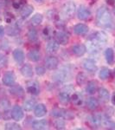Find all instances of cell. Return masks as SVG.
<instances>
[{
  "label": "cell",
  "mask_w": 115,
  "mask_h": 130,
  "mask_svg": "<svg viewBox=\"0 0 115 130\" xmlns=\"http://www.w3.org/2000/svg\"><path fill=\"white\" fill-rule=\"evenodd\" d=\"M107 35L103 31H97L90 36L88 39L87 49L91 54H97L101 50V48L107 43Z\"/></svg>",
  "instance_id": "cell-1"
},
{
  "label": "cell",
  "mask_w": 115,
  "mask_h": 130,
  "mask_svg": "<svg viewBox=\"0 0 115 130\" xmlns=\"http://www.w3.org/2000/svg\"><path fill=\"white\" fill-rule=\"evenodd\" d=\"M96 24L102 29H112L114 20L110 10L106 6H100L96 12Z\"/></svg>",
  "instance_id": "cell-2"
},
{
  "label": "cell",
  "mask_w": 115,
  "mask_h": 130,
  "mask_svg": "<svg viewBox=\"0 0 115 130\" xmlns=\"http://www.w3.org/2000/svg\"><path fill=\"white\" fill-rule=\"evenodd\" d=\"M75 9H76V5L73 1L67 2L63 7L62 8V14L64 18H71L74 16Z\"/></svg>",
  "instance_id": "cell-3"
},
{
  "label": "cell",
  "mask_w": 115,
  "mask_h": 130,
  "mask_svg": "<svg viewBox=\"0 0 115 130\" xmlns=\"http://www.w3.org/2000/svg\"><path fill=\"white\" fill-rule=\"evenodd\" d=\"M52 77H53L54 81L59 82V83H63V82L68 81L71 77L70 71L68 70H66V69H62V70L56 71Z\"/></svg>",
  "instance_id": "cell-4"
},
{
  "label": "cell",
  "mask_w": 115,
  "mask_h": 130,
  "mask_svg": "<svg viewBox=\"0 0 115 130\" xmlns=\"http://www.w3.org/2000/svg\"><path fill=\"white\" fill-rule=\"evenodd\" d=\"M26 90L29 94L32 95H38L40 94V85L36 81L30 80L26 82Z\"/></svg>",
  "instance_id": "cell-5"
},
{
  "label": "cell",
  "mask_w": 115,
  "mask_h": 130,
  "mask_svg": "<svg viewBox=\"0 0 115 130\" xmlns=\"http://www.w3.org/2000/svg\"><path fill=\"white\" fill-rule=\"evenodd\" d=\"M16 81V75L13 71H7L3 75L2 82L7 87H12Z\"/></svg>",
  "instance_id": "cell-6"
},
{
  "label": "cell",
  "mask_w": 115,
  "mask_h": 130,
  "mask_svg": "<svg viewBox=\"0 0 115 130\" xmlns=\"http://www.w3.org/2000/svg\"><path fill=\"white\" fill-rule=\"evenodd\" d=\"M52 115L56 118H63L67 120H71L74 117L73 114L69 111L65 109H57V108L52 110Z\"/></svg>",
  "instance_id": "cell-7"
},
{
  "label": "cell",
  "mask_w": 115,
  "mask_h": 130,
  "mask_svg": "<svg viewBox=\"0 0 115 130\" xmlns=\"http://www.w3.org/2000/svg\"><path fill=\"white\" fill-rule=\"evenodd\" d=\"M91 15H92L91 10L84 5H81L79 7L78 10H77V18L80 20L82 21L87 20L91 17Z\"/></svg>",
  "instance_id": "cell-8"
},
{
  "label": "cell",
  "mask_w": 115,
  "mask_h": 130,
  "mask_svg": "<svg viewBox=\"0 0 115 130\" xmlns=\"http://www.w3.org/2000/svg\"><path fill=\"white\" fill-rule=\"evenodd\" d=\"M10 115H11V118L15 121H20L23 120V118L24 116V110H23V108L20 106L15 105L12 108Z\"/></svg>",
  "instance_id": "cell-9"
},
{
  "label": "cell",
  "mask_w": 115,
  "mask_h": 130,
  "mask_svg": "<svg viewBox=\"0 0 115 130\" xmlns=\"http://www.w3.org/2000/svg\"><path fill=\"white\" fill-rule=\"evenodd\" d=\"M44 63H45L46 69H48V70H55L58 67V65H59V60H58V58L55 57V56H48L45 59Z\"/></svg>",
  "instance_id": "cell-10"
},
{
  "label": "cell",
  "mask_w": 115,
  "mask_h": 130,
  "mask_svg": "<svg viewBox=\"0 0 115 130\" xmlns=\"http://www.w3.org/2000/svg\"><path fill=\"white\" fill-rule=\"evenodd\" d=\"M60 49V43L57 40L55 39H50L46 44V51L49 54H55Z\"/></svg>",
  "instance_id": "cell-11"
},
{
  "label": "cell",
  "mask_w": 115,
  "mask_h": 130,
  "mask_svg": "<svg viewBox=\"0 0 115 130\" xmlns=\"http://www.w3.org/2000/svg\"><path fill=\"white\" fill-rule=\"evenodd\" d=\"M82 66L89 73H94L97 70V65H96L95 61L91 59V58H87V59H85L83 61Z\"/></svg>",
  "instance_id": "cell-12"
},
{
  "label": "cell",
  "mask_w": 115,
  "mask_h": 130,
  "mask_svg": "<svg viewBox=\"0 0 115 130\" xmlns=\"http://www.w3.org/2000/svg\"><path fill=\"white\" fill-rule=\"evenodd\" d=\"M55 37L58 43L62 45H67L69 42V36L65 31L61 30L55 33Z\"/></svg>",
  "instance_id": "cell-13"
},
{
  "label": "cell",
  "mask_w": 115,
  "mask_h": 130,
  "mask_svg": "<svg viewBox=\"0 0 115 130\" xmlns=\"http://www.w3.org/2000/svg\"><path fill=\"white\" fill-rule=\"evenodd\" d=\"M87 47L86 45L82 44V43H79V44H74L72 47V52L74 56H82L85 55V53L87 52Z\"/></svg>",
  "instance_id": "cell-14"
},
{
  "label": "cell",
  "mask_w": 115,
  "mask_h": 130,
  "mask_svg": "<svg viewBox=\"0 0 115 130\" xmlns=\"http://www.w3.org/2000/svg\"><path fill=\"white\" fill-rule=\"evenodd\" d=\"M90 125L93 127H98L102 123V115L100 114H93L88 118Z\"/></svg>",
  "instance_id": "cell-15"
},
{
  "label": "cell",
  "mask_w": 115,
  "mask_h": 130,
  "mask_svg": "<svg viewBox=\"0 0 115 130\" xmlns=\"http://www.w3.org/2000/svg\"><path fill=\"white\" fill-rule=\"evenodd\" d=\"M12 56H13V58L16 61V63L18 64L24 63L25 60V55L24 50H22L21 49H16L15 50H13Z\"/></svg>",
  "instance_id": "cell-16"
},
{
  "label": "cell",
  "mask_w": 115,
  "mask_h": 130,
  "mask_svg": "<svg viewBox=\"0 0 115 130\" xmlns=\"http://www.w3.org/2000/svg\"><path fill=\"white\" fill-rule=\"evenodd\" d=\"M89 28L87 25L84 24H78L74 25V32L78 36H85L88 33Z\"/></svg>",
  "instance_id": "cell-17"
},
{
  "label": "cell",
  "mask_w": 115,
  "mask_h": 130,
  "mask_svg": "<svg viewBox=\"0 0 115 130\" xmlns=\"http://www.w3.org/2000/svg\"><path fill=\"white\" fill-rule=\"evenodd\" d=\"M20 71H21V74L24 75V77H26V78H31L33 76V74H34L33 68L29 63H25L23 65Z\"/></svg>",
  "instance_id": "cell-18"
},
{
  "label": "cell",
  "mask_w": 115,
  "mask_h": 130,
  "mask_svg": "<svg viewBox=\"0 0 115 130\" xmlns=\"http://www.w3.org/2000/svg\"><path fill=\"white\" fill-rule=\"evenodd\" d=\"M34 11V7H33L31 5H25L24 7L21 9L20 11V16L23 19H25L27 18L29 16H30L31 14Z\"/></svg>",
  "instance_id": "cell-19"
},
{
  "label": "cell",
  "mask_w": 115,
  "mask_h": 130,
  "mask_svg": "<svg viewBox=\"0 0 115 130\" xmlns=\"http://www.w3.org/2000/svg\"><path fill=\"white\" fill-rule=\"evenodd\" d=\"M47 114V108L43 103L41 104H37L36 106L35 107V109H34V115L36 117H41L44 116V115Z\"/></svg>",
  "instance_id": "cell-20"
},
{
  "label": "cell",
  "mask_w": 115,
  "mask_h": 130,
  "mask_svg": "<svg viewBox=\"0 0 115 130\" xmlns=\"http://www.w3.org/2000/svg\"><path fill=\"white\" fill-rule=\"evenodd\" d=\"M49 126L47 120L43 119V120H38V121H35L32 123V128L33 129H36V130H43L46 129Z\"/></svg>",
  "instance_id": "cell-21"
},
{
  "label": "cell",
  "mask_w": 115,
  "mask_h": 130,
  "mask_svg": "<svg viewBox=\"0 0 115 130\" xmlns=\"http://www.w3.org/2000/svg\"><path fill=\"white\" fill-rule=\"evenodd\" d=\"M58 100H59L60 103L62 105H68L71 102V95L68 92H60L58 95Z\"/></svg>",
  "instance_id": "cell-22"
},
{
  "label": "cell",
  "mask_w": 115,
  "mask_h": 130,
  "mask_svg": "<svg viewBox=\"0 0 115 130\" xmlns=\"http://www.w3.org/2000/svg\"><path fill=\"white\" fill-rule=\"evenodd\" d=\"M105 58L106 61L108 64L112 65L114 63L115 61V55H114V50L112 48H107L105 50Z\"/></svg>",
  "instance_id": "cell-23"
},
{
  "label": "cell",
  "mask_w": 115,
  "mask_h": 130,
  "mask_svg": "<svg viewBox=\"0 0 115 130\" xmlns=\"http://www.w3.org/2000/svg\"><path fill=\"white\" fill-rule=\"evenodd\" d=\"M98 89V83L96 81H90L88 82L87 85V88H86V92H87L88 95H94L97 91Z\"/></svg>",
  "instance_id": "cell-24"
},
{
  "label": "cell",
  "mask_w": 115,
  "mask_h": 130,
  "mask_svg": "<svg viewBox=\"0 0 115 130\" xmlns=\"http://www.w3.org/2000/svg\"><path fill=\"white\" fill-rule=\"evenodd\" d=\"M10 92L11 95H15L16 97H24V90L19 85H16V86L13 85L11 89H10Z\"/></svg>",
  "instance_id": "cell-25"
},
{
  "label": "cell",
  "mask_w": 115,
  "mask_h": 130,
  "mask_svg": "<svg viewBox=\"0 0 115 130\" xmlns=\"http://www.w3.org/2000/svg\"><path fill=\"white\" fill-rule=\"evenodd\" d=\"M99 98L103 102H107L110 100V93L106 88H100L99 89Z\"/></svg>",
  "instance_id": "cell-26"
},
{
  "label": "cell",
  "mask_w": 115,
  "mask_h": 130,
  "mask_svg": "<svg viewBox=\"0 0 115 130\" xmlns=\"http://www.w3.org/2000/svg\"><path fill=\"white\" fill-rule=\"evenodd\" d=\"M28 57L30 61H32V62H36L40 60L41 54H40V52H39V50H35V49L31 50L28 54Z\"/></svg>",
  "instance_id": "cell-27"
},
{
  "label": "cell",
  "mask_w": 115,
  "mask_h": 130,
  "mask_svg": "<svg viewBox=\"0 0 115 130\" xmlns=\"http://www.w3.org/2000/svg\"><path fill=\"white\" fill-rule=\"evenodd\" d=\"M35 106H36V102L34 99H28L24 102V109L27 112L33 110Z\"/></svg>",
  "instance_id": "cell-28"
},
{
  "label": "cell",
  "mask_w": 115,
  "mask_h": 130,
  "mask_svg": "<svg viewBox=\"0 0 115 130\" xmlns=\"http://www.w3.org/2000/svg\"><path fill=\"white\" fill-rule=\"evenodd\" d=\"M87 107L90 110H95L99 107V102L94 97H89L87 100Z\"/></svg>",
  "instance_id": "cell-29"
},
{
  "label": "cell",
  "mask_w": 115,
  "mask_h": 130,
  "mask_svg": "<svg viewBox=\"0 0 115 130\" xmlns=\"http://www.w3.org/2000/svg\"><path fill=\"white\" fill-rule=\"evenodd\" d=\"M71 101L75 106H81L83 103V96L80 93H74L71 96Z\"/></svg>",
  "instance_id": "cell-30"
},
{
  "label": "cell",
  "mask_w": 115,
  "mask_h": 130,
  "mask_svg": "<svg viewBox=\"0 0 115 130\" xmlns=\"http://www.w3.org/2000/svg\"><path fill=\"white\" fill-rule=\"evenodd\" d=\"M101 125H103L104 127H106V128H110V129H114L115 128V123L112 122V121L110 119V117L106 116V115L102 117Z\"/></svg>",
  "instance_id": "cell-31"
},
{
  "label": "cell",
  "mask_w": 115,
  "mask_h": 130,
  "mask_svg": "<svg viewBox=\"0 0 115 130\" xmlns=\"http://www.w3.org/2000/svg\"><path fill=\"white\" fill-rule=\"evenodd\" d=\"M110 75H111V70L108 68H106V67H103V68L100 70L99 77L100 80H102V81L107 80Z\"/></svg>",
  "instance_id": "cell-32"
},
{
  "label": "cell",
  "mask_w": 115,
  "mask_h": 130,
  "mask_svg": "<svg viewBox=\"0 0 115 130\" xmlns=\"http://www.w3.org/2000/svg\"><path fill=\"white\" fill-rule=\"evenodd\" d=\"M27 37H28V39L32 43H35L38 40V33H37L36 30H35L34 28L30 29L28 30V33H27Z\"/></svg>",
  "instance_id": "cell-33"
},
{
  "label": "cell",
  "mask_w": 115,
  "mask_h": 130,
  "mask_svg": "<svg viewBox=\"0 0 115 130\" xmlns=\"http://www.w3.org/2000/svg\"><path fill=\"white\" fill-rule=\"evenodd\" d=\"M43 20V16L40 13H36L32 17V18L30 19V23L33 26H38L41 24V23Z\"/></svg>",
  "instance_id": "cell-34"
},
{
  "label": "cell",
  "mask_w": 115,
  "mask_h": 130,
  "mask_svg": "<svg viewBox=\"0 0 115 130\" xmlns=\"http://www.w3.org/2000/svg\"><path fill=\"white\" fill-rule=\"evenodd\" d=\"M54 35V30L53 28L50 26H46L44 29L43 30V37H44L45 39H49L53 37Z\"/></svg>",
  "instance_id": "cell-35"
},
{
  "label": "cell",
  "mask_w": 115,
  "mask_h": 130,
  "mask_svg": "<svg viewBox=\"0 0 115 130\" xmlns=\"http://www.w3.org/2000/svg\"><path fill=\"white\" fill-rule=\"evenodd\" d=\"M87 82V75L84 72H80L76 75V83L79 86L84 85Z\"/></svg>",
  "instance_id": "cell-36"
},
{
  "label": "cell",
  "mask_w": 115,
  "mask_h": 130,
  "mask_svg": "<svg viewBox=\"0 0 115 130\" xmlns=\"http://www.w3.org/2000/svg\"><path fill=\"white\" fill-rule=\"evenodd\" d=\"M26 5V0H12V6L15 10H20Z\"/></svg>",
  "instance_id": "cell-37"
},
{
  "label": "cell",
  "mask_w": 115,
  "mask_h": 130,
  "mask_svg": "<svg viewBox=\"0 0 115 130\" xmlns=\"http://www.w3.org/2000/svg\"><path fill=\"white\" fill-rule=\"evenodd\" d=\"M54 126L56 129H64L66 126L65 121L63 120V118H58L57 120H55Z\"/></svg>",
  "instance_id": "cell-38"
},
{
  "label": "cell",
  "mask_w": 115,
  "mask_h": 130,
  "mask_svg": "<svg viewBox=\"0 0 115 130\" xmlns=\"http://www.w3.org/2000/svg\"><path fill=\"white\" fill-rule=\"evenodd\" d=\"M5 128L8 130H16V129H22L21 126L16 122H7L5 125Z\"/></svg>",
  "instance_id": "cell-39"
},
{
  "label": "cell",
  "mask_w": 115,
  "mask_h": 130,
  "mask_svg": "<svg viewBox=\"0 0 115 130\" xmlns=\"http://www.w3.org/2000/svg\"><path fill=\"white\" fill-rule=\"evenodd\" d=\"M4 18H5V23H7V24H12V23L15 21V17H14L13 14L10 11L5 12V16H4Z\"/></svg>",
  "instance_id": "cell-40"
},
{
  "label": "cell",
  "mask_w": 115,
  "mask_h": 130,
  "mask_svg": "<svg viewBox=\"0 0 115 130\" xmlns=\"http://www.w3.org/2000/svg\"><path fill=\"white\" fill-rule=\"evenodd\" d=\"M0 108H3L4 110H8L10 108V102L8 100H2L0 102Z\"/></svg>",
  "instance_id": "cell-41"
},
{
  "label": "cell",
  "mask_w": 115,
  "mask_h": 130,
  "mask_svg": "<svg viewBox=\"0 0 115 130\" xmlns=\"http://www.w3.org/2000/svg\"><path fill=\"white\" fill-rule=\"evenodd\" d=\"M35 73L38 75L42 76V75H43L46 73V69L43 66H37L35 68Z\"/></svg>",
  "instance_id": "cell-42"
},
{
  "label": "cell",
  "mask_w": 115,
  "mask_h": 130,
  "mask_svg": "<svg viewBox=\"0 0 115 130\" xmlns=\"http://www.w3.org/2000/svg\"><path fill=\"white\" fill-rule=\"evenodd\" d=\"M7 63V58L4 55L0 54V66H5Z\"/></svg>",
  "instance_id": "cell-43"
},
{
  "label": "cell",
  "mask_w": 115,
  "mask_h": 130,
  "mask_svg": "<svg viewBox=\"0 0 115 130\" xmlns=\"http://www.w3.org/2000/svg\"><path fill=\"white\" fill-rule=\"evenodd\" d=\"M5 28H4V26L0 25V39H2L4 37H5Z\"/></svg>",
  "instance_id": "cell-44"
},
{
  "label": "cell",
  "mask_w": 115,
  "mask_h": 130,
  "mask_svg": "<svg viewBox=\"0 0 115 130\" xmlns=\"http://www.w3.org/2000/svg\"><path fill=\"white\" fill-rule=\"evenodd\" d=\"M106 3L110 5H113L115 4V0H106Z\"/></svg>",
  "instance_id": "cell-45"
},
{
  "label": "cell",
  "mask_w": 115,
  "mask_h": 130,
  "mask_svg": "<svg viewBox=\"0 0 115 130\" xmlns=\"http://www.w3.org/2000/svg\"><path fill=\"white\" fill-rule=\"evenodd\" d=\"M112 103L115 106V92L113 93V95L112 96Z\"/></svg>",
  "instance_id": "cell-46"
},
{
  "label": "cell",
  "mask_w": 115,
  "mask_h": 130,
  "mask_svg": "<svg viewBox=\"0 0 115 130\" xmlns=\"http://www.w3.org/2000/svg\"><path fill=\"white\" fill-rule=\"evenodd\" d=\"M36 2H38V3H42V2H43L44 0H35Z\"/></svg>",
  "instance_id": "cell-47"
},
{
  "label": "cell",
  "mask_w": 115,
  "mask_h": 130,
  "mask_svg": "<svg viewBox=\"0 0 115 130\" xmlns=\"http://www.w3.org/2000/svg\"><path fill=\"white\" fill-rule=\"evenodd\" d=\"M113 72H114V75H115V68H114V70H113Z\"/></svg>",
  "instance_id": "cell-48"
},
{
  "label": "cell",
  "mask_w": 115,
  "mask_h": 130,
  "mask_svg": "<svg viewBox=\"0 0 115 130\" xmlns=\"http://www.w3.org/2000/svg\"><path fill=\"white\" fill-rule=\"evenodd\" d=\"M113 12H114V14H115V8H114V9H113Z\"/></svg>",
  "instance_id": "cell-49"
},
{
  "label": "cell",
  "mask_w": 115,
  "mask_h": 130,
  "mask_svg": "<svg viewBox=\"0 0 115 130\" xmlns=\"http://www.w3.org/2000/svg\"><path fill=\"white\" fill-rule=\"evenodd\" d=\"M0 1H5V0H0Z\"/></svg>",
  "instance_id": "cell-50"
},
{
  "label": "cell",
  "mask_w": 115,
  "mask_h": 130,
  "mask_svg": "<svg viewBox=\"0 0 115 130\" xmlns=\"http://www.w3.org/2000/svg\"><path fill=\"white\" fill-rule=\"evenodd\" d=\"M0 117H1V114H0Z\"/></svg>",
  "instance_id": "cell-51"
}]
</instances>
